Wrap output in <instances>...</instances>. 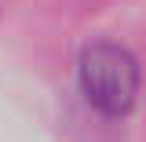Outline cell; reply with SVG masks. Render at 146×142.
Listing matches in <instances>:
<instances>
[{
  "label": "cell",
  "instance_id": "1",
  "mask_svg": "<svg viewBox=\"0 0 146 142\" xmlns=\"http://www.w3.org/2000/svg\"><path fill=\"white\" fill-rule=\"evenodd\" d=\"M77 80H80V91H84L88 106H95L106 117H121L135 106L139 62L128 48L99 40V44L84 48L80 66H77Z\"/></svg>",
  "mask_w": 146,
  "mask_h": 142
}]
</instances>
